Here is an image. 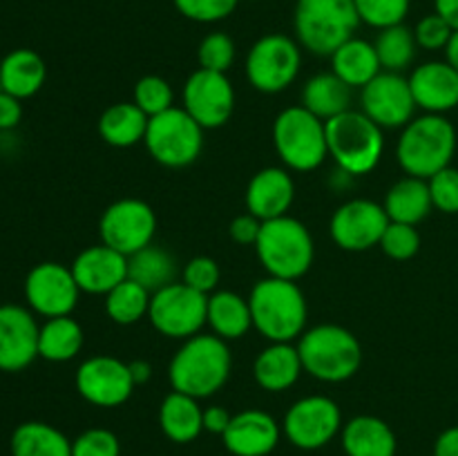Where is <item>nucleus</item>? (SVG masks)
Wrapping results in <instances>:
<instances>
[{"label":"nucleus","mask_w":458,"mask_h":456,"mask_svg":"<svg viewBox=\"0 0 458 456\" xmlns=\"http://www.w3.org/2000/svg\"><path fill=\"white\" fill-rule=\"evenodd\" d=\"M360 22L385 30V27L401 25L410 13L411 0H353Z\"/></svg>","instance_id":"58836bf2"},{"label":"nucleus","mask_w":458,"mask_h":456,"mask_svg":"<svg viewBox=\"0 0 458 456\" xmlns=\"http://www.w3.org/2000/svg\"><path fill=\"white\" fill-rule=\"evenodd\" d=\"M445 61L450 63V65L454 67V70L458 72V30L454 31V34H452L450 43H447V47H445Z\"/></svg>","instance_id":"5fc2aeb1"},{"label":"nucleus","mask_w":458,"mask_h":456,"mask_svg":"<svg viewBox=\"0 0 458 456\" xmlns=\"http://www.w3.org/2000/svg\"><path fill=\"white\" fill-rule=\"evenodd\" d=\"M389 217L383 204L371 199H352L340 206L329 222L331 240L349 253H362L380 244Z\"/></svg>","instance_id":"a211bd4d"},{"label":"nucleus","mask_w":458,"mask_h":456,"mask_svg":"<svg viewBox=\"0 0 458 456\" xmlns=\"http://www.w3.org/2000/svg\"><path fill=\"white\" fill-rule=\"evenodd\" d=\"M177 259L164 246L150 244L128 258V277L150 293L177 282Z\"/></svg>","instance_id":"72a5a7b5"},{"label":"nucleus","mask_w":458,"mask_h":456,"mask_svg":"<svg viewBox=\"0 0 458 456\" xmlns=\"http://www.w3.org/2000/svg\"><path fill=\"white\" fill-rule=\"evenodd\" d=\"M76 392L94 407H119L130 401L134 380L128 362L114 356H92L76 369Z\"/></svg>","instance_id":"dca6fc26"},{"label":"nucleus","mask_w":458,"mask_h":456,"mask_svg":"<svg viewBox=\"0 0 458 456\" xmlns=\"http://www.w3.org/2000/svg\"><path fill=\"white\" fill-rule=\"evenodd\" d=\"M378 246L387 258L405 262V259H411L420 250V232L416 231V226H410V224L389 222Z\"/></svg>","instance_id":"a19ab883"},{"label":"nucleus","mask_w":458,"mask_h":456,"mask_svg":"<svg viewBox=\"0 0 458 456\" xmlns=\"http://www.w3.org/2000/svg\"><path fill=\"white\" fill-rule=\"evenodd\" d=\"M340 438L347 456H396V434L378 416H356L343 425Z\"/></svg>","instance_id":"393cba45"},{"label":"nucleus","mask_w":458,"mask_h":456,"mask_svg":"<svg viewBox=\"0 0 458 456\" xmlns=\"http://www.w3.org/2000/svg\"><path fill=\"white\" fill-rule=\"evenodd\" d=\"M428 186L434 208L445 215L458 213V168L447 165L441 173L428 179Z\"/></svg>","instance_id":"a18cd8bd"},{"label":"nucleus","mask_w":458,"mask_h":456,"mask_svg":"<svg viewBox=\"0 0 458 456\" xmlns=\"http://www.w3.org/2000/svg\"><path fill=\"white\" fill-rule=\"evenodd\" d=\"M206 317H208V295L191 289L183 282H173L152 293L148 320L165 338H192L206 325Z\"/></svg>","instance_id":"9b49d317"},{"label":"nucleus","mask_w":458,"mask_h":456,"mask_svg":"<svg viewBox=\"0 0 458 456\" xmlns=\"http://www.w3.org/2000/svg\"><path fill=\"white\" fill-rule=\"evenodd\" d=\"M293 199L295 182L289 170L280 168V165L262 168L253 174L246 186V208L262 222L289 215Z\"/></svg>","instance_id":"5701e85b"},{"label":"nucleus","mask_w":458,"mask_h":456,"mask_svg":"<svg viewBox=\"0 0 458 456\" xmlns=\"http://www.w3.org/2000/svg\"><path fill=\"white\" fill-rule=\"evenodd\" d=\"M360 107L383 130L405 128L416 112L410 79L398 72H380L374 80L360 88Z\"/></svg>","instance_id":"f3484780"},{"label":"nucleus","mask_w":458,"mask_h":456,"mask_svg":"<svg viewBox=\"0 0 458 456\" xmlns=\"http://www.w3.org/2000/svg\"><path fill=\"white\" fill-rule=\"evenodd\" d=\"M343 432V411L329 396H304L284 416V436L300 450H320Z\"/></svg>","instance_id":"ddd939ff"},{"label":"nucleus","mask_w":458,"mask_h":456,"mask_svg":"<svg viewBox=\"0 0 458 456\" xmlns=\"http://www.w3.org/2000/svg\"><path fill=\"white\" fill-rule=\"evenodd\" d=\"M81 293L74 273L65 264L40 262L25 277L27 307L43 317L72 316Z\"/></svg>","instance_id":"4468645a"},{"label":"nucleus","mask_w":458,"mask_h":456,"mask_svg":"<svg viewBox=\"0 0 458 456\" xmlns=\"http://www.w3.org/2000/svg\"><path fill=\"white\" fill-rule=\"evenodd\" d=\"M360 16L353 0H298L293 13L295 40L316 56H331L356 36Z\"/></svg>","instance_id":"39448f33"},{"label":"nucleus","mask_w":458,"mask_h":456,"mask_svg":"<svg viewBox=\"0 0 458 456\" xmlns=\"http://www.w3.org/2000/svg\"><path fill=\"white\" fill-rule=\"evenodd\" d=\"M456 152V128L445 114H423L403 128L396 159L405 174L429 179L452 164Z\"/></svg>","instance_id":"7ed1b4c3"},{"label":"nucleus","mask_w":458,"mask_h":456,"mask_svg":"<svg viewBox=\"0 0 458 456\" xmlns=\"http://www.w3.org/2000/svg\"><path fill=\"white\" fill-rule=\"evenodd\" d=\"M130 365V374H132L134 384H146L148 380L152 378V365L146 360H134L128 362Z\"/></svg>","instance_id":"864d4df0"},{"label":"nucleus","mask_w":458,"mask_h":456,"mask_svg":"<svg viewBox=\"0 0 458 456\" xmlns=\"http://www.w3.org/2000/svg\"><path fill=\"white\" fill-rule=\"evenodd\" d=\"M45 79H47V67L34 49H13L0 61V89L21 101L38 94Z\"/></svg>","instance_id":"a878e982"},{"label":"nucleus","mask_w":458,"mask_h":456,"mask_svg":"<svg viewBox=\"0 0 458 456\" xmlns=\"http://www.w3.org/2000/svg\"><path fill=\"white\" fill-rule=\"evenodd\" d=\"M383 206L389 222L416 226V224L423 222L434 208L428 179L411 177V174L398 179V182L389 188L387 195H385Z\"/></svg>","instance_id":"bb28decb"},{"label":"nucleus","mask_w":458,"mask_h":456,"mask_svg":"<svg viewBox=\"0 0 458 456\" xmlns=\"http://www.w3.org/2000/svg\"><path fill=\"white\" fill-rule=\"evenodd\" d=\"M38 334L31 308L0 304V371L18 374L38 358Z\"/></svg>","instance_id":"6ab92c4d"},{"label":"nucleus","mask_w":458,"mask_h":456,"mask_svg":"<svg viewBox=\"0 0 458 456\" xmlns=\"http://www.w3.org/2000/svg\"><path fill=\"white\" fill-rule=\"evenodd\" d=\"M282 427L262 410H244L231 418L224 432V447L233 456H268L277 447Z\"/></svg>","instance_id":"412c9836"},{"label":"nucleus","mask_w":458,"mask_h":456,"mask_svg":"<svg viewBox=\"0 0 458 456\" xmlns=\"http://www.w3.org/2000/svg\"><path fill=\"white\" fill-rule=\"evenodd\" d=\"M452 34H454V30H452L450 22L443 16H438L437 12L420 18L414 27L416 43H419L420 49H428V52H438V49L445 52Z\"/></svg>","instance_id":"49530a36"},{"label":"nucleus","mask_w":458,"mask_h":456,"mask_svg":"<svg viewBox=\"0 0 458 456\" xmlns=\"http://www.w3.org/2000/svg\"><path fill=\"white\" fill-rule=\"evenodd\" d=\"M150 298V291L128 277L106 295V313L112 322L121 326L137 325L141 317H148Z\"/></svg>","instance_id":"e433bc0d"},{"label":"nucleus","mask_w":458,"mask_h":456,"mask_svg":"<svg viewBox=\"0 0 458 456\" xmlns=\"http://www.w3.org/2000/svg\"><path fill=\"white\" fill-rule=\"evenodd\" d=\"M197 61L201 70L226 74L235 63V40L224 31H210L197 47Z\"/></svg>","instance_id":"ea45409f"},{"label":"nucleus","mask_w":458,"mask_h":456,"mask_svg":"<svg viewBox=\"0 0 458 456\" xmlns=\"http://www.w3.org/2000/svg\"><path fill=\"white\" fill-rule=\"evenodd\" d=\"M70 268L79 289L89 295H107L116 284L128 280V258L103 241L81 250Z\"/></svg>","instance_id":"aec40b11"},{"label":"nucleus","mask_w":458,"mask_h":456,"mask_svg":"<svg viewBox=\"0 0 458 456\" xmlns=\"http://www.w3.org/2000/svg\"><path fill=\"white\" fill-rule=\"evenodd\" d=\"M302 371V360L293 342H271L258 353L253 362L255 383L271 393L293 387Z\"/></svg>","instance_id":"b1692460"},{"label":"nucleus","mask_w":458,"mask_h":456,"mask_svg":"<svg viewBox=\"0 0 458 456\" xmlns=\"http://www.w3.org/2000/svg\"><path fill=\"white\" fill-rule=\"evenodd\" d=\"M83 326L74 317H47L38 334V358L47 362L74 360L83 349Z\"/></svg>","instance_id":"f704fd0d"},{"label":"nucleus","mask_w":458,"mask_h":456,"mask_svg":"<svg viewBox=\"0 0 458 456\" xmlns=\"http://www.w3.org/2000/svg\"><path fill=\"white\" fill-rule=\"evenodd\" d=\"M206 325L222 340H240L253 329L249 298H242L235 291H215L208 295V317Z\"/></svg>","instance_id":"7c9ffc66"},{"label":"nucleus","mask_w":458,"mask_h":456,"mask_svg":"<svg viewBox=\"0 0 458 456\" xmlns=\"http://www.w3.org/2000/svg\"><path fill=\"white\" fill-rule=\"evenodd\" d=\"M183 110L204 130L222 128L235 112V89L222 72L195 70L182 92Z\"/></svg>","instance_id":"2eb2a0df"},{"label":"nucleus","mask_w":458,"mask_h":456,"mask_svg":"<svg viewBox=\"0 0 458 456\" xmlns=\"http://www.w3.org/2000/svg\"><path fill=\"white\" fill-rule=\"evenodd\" d=\"M253 329L268 342H293L307 331V298L298 282L282 277L258 280L249 295Z\"/></svg>","instance_id":"f03ea898"},{"label":"nucleus","mask_w":458,"mask_h":456,"mask_svg":"<svg viewBox=\"0 0 458 456\" xmlns=\"http://www.w3.org/2000/svg\"><path fill=\"white\" fill-rule=\"evenodd\" d=\"M327 123L329 156L340 170L362 177L380 164L385 152V134L378 123L362 110H347Z\"/></svg>","instance_id":"423d86ee"},{"label":"nucleus","mask_w":458,"mask_h":456,"mask_svg":"<svg viewBox=\"0 0 458 456\" xmlns=\"http://www.w3.org/2000/svg\"><path fill=\"white\" fill-rule=\"evenodd\" d=\"M159 425L173 443H192L204 432V410L197 398L173 389L159 407Z\"/></svg>","instance_id":"c756f323"},{"label":"nucleus","mask_w":458,"mask_h":456,"mask_svg":"<svg viewBox=\"0 0 458 456\" xmlns=\"http://www.w3.org/2000/svg\"><path fill=\"white\" fill-rule=\"evenodd\" d=\"M183 18L195 22H219L231 16L240 0H173Z\"/></svg>","instance_id":"c03bdc74"},{"label":"nucleus","mask_w":458,"mask_h":456,"mask_svg":"<svg viewBox=\"0 0 458 456\" xmlns=\"http://www.w3.org/2000/svg\"><path fill=\"white\" fill-rule=\"evenodd\" d=\"M132 101L146 112L148 116H157L161 112L174 107V89L173 85L165 79L155 74L141 76V79L134 83Z\"/></svg>","instance_id":"4c0bfd02"},{"label":"nucleus","mask_w":458,"mask_h":456,"mask_svg":"<svg viewBox=\"0 0 458 456\" xmlns=\"http://www.w3.org/2000/svg\"><path fill=\"white\" fill-rule=\"evenodd\" d=\"M434 456H458V425L438 434L434 443Z\"/></svg>","instance_id":"3c124183"},{"label":"nucleus","mask_w":458,"mask_h":456,"mask_svg":"<svg viewBox=\"0 0 458 456\" xmlns=\"http://www.w3.org/2000/svg\"><path fill=\"white\" fill-rule=\"evenodd\" d=\"M434 12L445 18L452 30H458V0H434Z\"/></svg>","instance_id":"603ef678"},{"label":"nucleus","mask_w":458,"mask_h":456,"mask_svg":"<svg viewBox=\"0 0 458 456\" xmlns=\"http://www.w3.org/2000/svg\"><path fill=\"white\" fill-rule=\"evenodd\" d=\"M12 456H72V441L43 420L21 423L12 434Z\"/></svg>","instance_id":"473e14b6"},{"label":"nucleus","mask_w":458,"mask_h":456,"mask_svg":"<svg viewBox=\"0 0 458 456\" xmlns=\"http://www.w3.org/2000/svg\"><path fill=\"white\" fill-rule=\"evenodd\" d=\"M262 219H258L255 215L244 213V215H237L235 219L231 222L228 226V235L235 244L240 246H250V244H258V237L259 231H262Z\"/></svg>","instance_id":"de8ad7c7"},{"label":"nucleus","mask_w":458,"mask_h":456,"mask_svg":"<svg viewBox=\"0 0 458 456\" xmlns=\"http://www.w3.org/2000/svg\"><path fill=\"white\" fill-rule=\"evenodd\" d=\"M219 277H222V271H219V264L215 262L208 255H199V258L188 259L186 266L182 268V282L188 284L191 289L199 291V293L210 295L217 291Z\"/></svg>","instance_id":"37998d69"},{"label":"nucleus","mask_w":458,"mask_h":456,"mask_svg":"<svg viewBox=\"0 0 458 456\" xmlns=\"http://www.w3.org/2000/svg\"><path fill=\"white\" fill-rule=\"evenodd\" d=\"M376 54L380 58V65L385 72H403L414 63L416 52H419V43H416V36L411 27H407L405 22L401 25L385 27L378 30V36L374 40Z\"/></svg>","instance_id":"c9c22d12"},{"label":"nucleus","mask_w":458,"mask_h":456,"mask_svg":"<svg viewBox=\"0 0 458 456\" xmlns=\"http://www.w3.org/2000/svg\"><path fill=\"white\" fill-rule=\"evenodd\" d=\"M302 49L286 34H267L253 43L246 56V79L258 92H284L300 74Z\"/></svg>","instance_id":"9d476101"},{"label":"nucleus","mask_w":458,"mask_h":456,"mask_svg":"<svg viewBox=\"0 0 458 456\" xmlns=\"http://www.w3.org/2000/svg\"><path fill=\"white\" fill-rule=\"evenodd\" d=\"M22 121V101L0 89V130H13Z\"/></svg>","instance_id":"09e8293b"},{"label":"nucleus","mask_w":458,"mask_h":456,"mask_svg":"<svg viewBox=\"0 0 458 456\" xmlns=\"http://www.w3.org/2000/svg\"><path fill=\"white\" fill-rule=\"evenodd\" d=\"M157 232V215L150 204L134 197L114 201L107 206L98 222L101 241L119 250L125 258L152 244Z\"/></svg>","instance_id":"f8f14e48"},{"label":"nucleus","mask_w":458,"mask_h":456,"mask_svg":"<svg viewBox=\"0 0 458 456\" xmlns=\"http://www.w3.org/2000/svg\"><path fill=\"white\" fill-rule=\"evenodd\" d=\"M302 369L322 383H344L362 365V347L356 335L340 325H318L298 338Z\"/></svg>","instance_id":"20e7f679"},{"label":"nucleus","mask_w":458,"mask_h":456,"mask_svg":"<svg viewBox=\"0 0 458 456\" xmlns=\"http://www.w3.org/2000/svg\"><path fill=\"white\" fill-rule=\"evenodd\" d=\"M233 414L222 405H213L208 410H204V432L217 434V436H224V432L231 425Z\"/></svg>","instance_id":"8fccbe9b"},{"label":"nucleus","mask_w":458,"mask_h":456,"mask_svg":"<svg viewBox=\"0 0 458 456\" xmlns=\"http://www.w3.org/2000/svg\"><path fill=\"white\" fill-rule=\"evenodd\" d=\"M255 253L268 275L298 282L311 268L316 244L300 219L284 215L262 224Z\"/></svg>","instance_id":"0eeeda50"},{"label":"nucleus","mask_w":458,"mask_h":456,"mask_svg":"<svg viewBox=\"0 0 458 456\" xmlns=\"http://www.w3.org/2000/svg\"><path fill=\"white\" fill-rule=\"evenodd\" d=\"M72 456H121V443L106 427L85 429L72 441Z\"/></svg>","instance_id":"79ce46f5"},{"label":"nucleus","mask_w":458,"mask_h":456,"mask_svg":"<svg viewBox=\"0 0 458 456\" xmlns=\"http://www.w3.org/2000/svg\"><path fill=\"white\" fill-rule=\"evenodd\" d=\"M352 101L353 88H349L334 72H320L304 83L300 106L307 107L318 119L329 121L343 112L352 110Z\"/></svg>","instance_id":"c85d7f7f"},{"label":"nucleus","mask_w":458,"mask_h":456,"mask_svg":"<svg viewBox=\"0 0 458 456\" xmlns=\"http://www.w3.org/2000/svg\"><path fill=\"white\" fill-rule=\"evenodd\" d=\"M150 116L134 101L114 103L98 116V134L112 148H132L146 139Z\"/></svg>","instance_id":"2f4dec72"},{"label":"nucleus","mask_w":458,"mask_h":456,"mask_svg":"<svg viewBox=\"0 0 458 456\" xmlns=\"http://www.w3.org/2000/svg\"><path fill=\"white\" fill-rule=\"evenodd\" d=\"M416 107L425 114H445L458 106V72L447 61H428L410 76Z\"/></svg>","instance_id":"4be33fe9"},{"label":"nucleus","mask_w":458,"mask_h":456,"mask_svg":"<svg viewBox=\"0 0 458 456\" xmlns=\"http://www.w3.org/2000/svg\"><path fill=\"white\" fill-rule=\"evenodd\" d=\"M273 146L286 168L295 173H311L329 156L327 123L307 107H286L273 121Z\"/></svg>","instance_id":"6e6552de"},{"label":"nucleus","mask_w":458,"mask_h":456,"mask_svg":"<svg viewBox=\"0 0 458 456\" xmlns=\"http://www.w3.org/2000/svg\"><path fill=\"white\" fill-rule=\"evenodd\" d=\"M331 72L344 80L349 88H365L369 80L383 72L374 43L365 38H349L331 54Z\"/></svg>","instance_id":"cd10ccee"},{"label":"nucleus","mask_w":458,"mask_h":456,"mask_svg":"<svg viewBox=\"0 0 458 456\" xmlns=\"http://www.w3.org/2000/svg\"><path fill=\"white\" fill-rule=\"evenodd\" d=\"M148 152L165 168H186L199 159L204 150V128L183 107H170L150 116L146 130Z\"/></svg>","instance_id":"1a4fd4ad"},{"label":"nucleus","mask_w":458,"mask_h":456,"mask_svg":"<svg viewBox=\"0 0 458 456\" xmlns=\"http://www.w3.org/2000/svg\"><path fill=\"white\" fill-rule=\"evenodd\" d=\"M233 358L226 340L215 334H197L183 340L168 365V380L174 392L208 398L231 378Z\"/></svg>","instance_id":"f257e3e1"}]
</instances>
